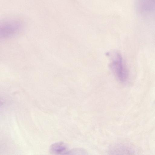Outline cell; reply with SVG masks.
<instances>
[{"mask_svg": "<svg viewBox=\"0 0 155 155\" xmlns=\"http://www.w3.org/2000/svg\"><path fill=\"white\" fill-rule=\"evenodd\" d=\"M111 67L115 76L121 82L127 79L128 73L120 54L117 53L111 64Z\"/></svg>", "mask_w": 155, "mask_h": 155, "instance_id": "cell-1", "label": "cell"}, {"mask_svg": "<svg viewBox=\"0 0 155 155\" xmlns=\"http://www.w3.org/2000/svg\"><path fill=\"white\" fill-rule=\"evenodd\" d=\"M67 149V145L63 142H58L52 144L50 147V152L54 154H61L65 153Z\"/></svg>", "mask_w": 155, "mask_h": 155, "instance_id": "cell-2", "label": "cell"}]
</instances>
